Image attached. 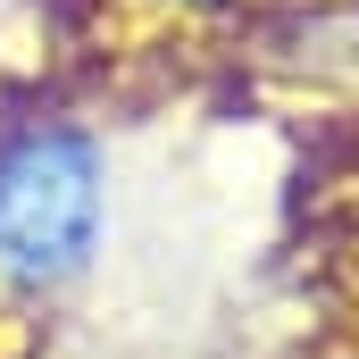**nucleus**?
<instances>
[{
    "mask_svg": "<svg viewBox=\"0 0 359 359\" xmlns=\"http://www.w3.org/2000/svg\"><path fill=\"white\" fill-rule=\"evenodd\" d=\"M117 8H134L142 25H217L234 0H117Z\"/></svg>",
    "mask_w": 359,
    "mask_h": 359,
    "instance_id": "2",
    "label": "nucleus"
},
{
    "mask_svg": "<svg viewBox=\"0 0 359 359\" xmlns=\"http://www.w3.org/2000/svg\"><path fill=\"white\" fill-rule=\"evenodd\" d=\"M109 234V151L76 117H25L0 134V284L67 292Z\"/></svg>",
    "mask_w": 359,
    "mask_h": 359,
    "instance_id": "1",
    "label": "nucleus"
}]
</instances>
